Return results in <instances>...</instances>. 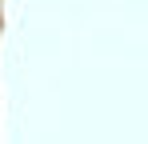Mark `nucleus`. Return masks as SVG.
<instances>
[]
</instances>
